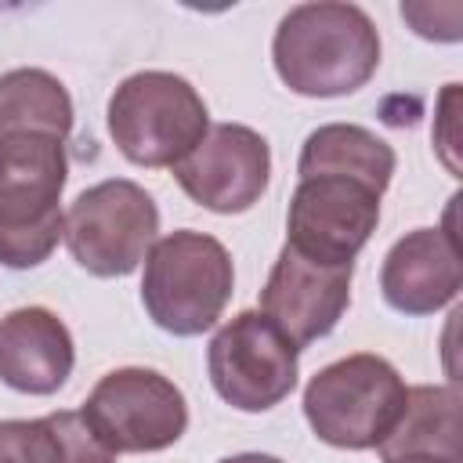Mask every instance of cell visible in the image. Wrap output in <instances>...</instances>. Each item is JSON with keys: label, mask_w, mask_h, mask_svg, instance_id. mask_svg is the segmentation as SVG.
Segmentation results:
<instances>
[{"label": "cell", "mask_w": 463, "mask_h": 463, "mask_svg": "<svg viewBox=\"0 0 463 463\" xmlns=\"http://www.w3.org/2000/svg\"><path fill=\"white\" fill-rule=\"evenodd\" d=\"M271 61L293 94L344 98L373 80L380 65V33L358 4H297L275 29Z\"/></svg>", "instance_id": "1"}, {"label": "cell", "mask_w": 463, "mask_h": 463, "mask_svg": "<svg viewBox=\"0 0 463 463\" xmlns=\"http://www.w3.org/2000/svg\"><path fill=\"white\" fill-rule=\"evenodd\" d=\"M65 141L40 130L0 134V264L25 271L43 264L65 232L61 188Z\"/></svg>", "instance_id": "2"}, {"label": "cell", "mask_w": 463, "mask_h": 463, "mask_svg": "<svg viewBox=\"0 0 463 463\" xmlns=\"http://www.w3.org/2000/svg\"><path fill=\"white\" fill-rule=\"evenodd\" d=\"M232 286L235 268L224 242L181 228L152 242L141 275V304L163 333L199 336L224 315Z\"/></svg>", "instance_id": "3"}, {"label": "cell", "mask_w": 463, "mask_h": 463, "mask_svg": "<svg viewBox=\"0 0 463 463\" xmlns=\"http://www.w3.org/2000/svg\"><path fill=\"white\" fill-rule=\"evenodd\" d=\"M405 380L380 354H347L304 387V416L318 441L347 452L376 449L405 409Z\"/></svg>", "instance_id": "4"}, {"label": "cell", "mask_w": 463, "mask_h": 463, "mask_svg": "<svg viewBox=\"0 0 463 463\" xmlns=\"http://www.w3.org/2000/svg\"><path fill=\"white\" fill-rule=\"evenodd\" d=\"M109 134L134 166H177L210 130L199 90L174 72L145 69L127 76L109 98Z\"/></svg>", "instance_id": "5"}, {"label": "cell", "mask_w": 463, "mask_h": 463, "mask_svg": "<svg viewBox=\"0 0 463 463\" xmlns=\"http://www.w3.org/2000/svg\"><path fill=\"white\" fill-rule=\"evenodd\" d=\"M159 235L156 199L127 181L109 177L83 188L65 213V246L94 279H123L137 271Z\"/></svg>", "instance_id": "6"}, {"label": "cell", "mask_w": 463, "mask_h": 463, "mask_svg": "<svg viewBox=\"0 0 463 463\" xmlns=\"http://www.w3.org/2000/svg\"><path fill=\"white\" fill-rule=\"evenodd\" d=\"M80 412L116 456L163 452L188 430V402L181 387L141 365L105 373Z\"/></svg>", "instance_id": "7"}, {"label": "cell", "mask_w": 463, "mask_h": 463, "mask_svg": "<svg viewBox=\"0 0 463 463\" xmlns=\"http://www.w3.org/2000/svg\"><path fill=\"white\" fill-rule=\"evenodd\" d=\"M206 369L213 391L239 412L275 409L300 376L297 347L260 311H239L213 333Z\"/></svg>", "instance_id": "8"}, {"label": "cell", "mask_w": 463, "mask_h": 463, "mask_svg": "<svg viewBox=\"0 0 463 463\" xmlns=\"http://www.w3.org/2000/svg\"><path fill=\"white\" fill-rule=\"evenodd\" d=\"M380 224V192L354 177H300L286 213V246L318 264H354Z\"/></svg>", "instance_id": "9"}, {"label": "cell", "mask_w": 463, "mask_h": 463, "mask_svg": "<svg viewBox=\"0 0 463 463\" xmlns=\"http://www.w3.org/2000/svg\"><path fill=\"white\" fill-rule=\"evenodd\" d=\"M170 170L195 206L213 213H246L268 192L271 148L253 127L217 123Z\"/></svg>", "instance_id": "10"}, {"label": "cell", "mask_w": 463, "mask_h": 463, "mask_svg": "<svg viewBox=\"0 0 463 463\" xmlns=\"http://www.w3.org/2000/svg\"><path fill=\"white\" fill-rule=\"evenodd\" d=\"M354 264H318L282 246L260 289V315L300 351L336 329L351 304Z\"/></svg>", "instance_id": "11"}, {"label": "cell", "mask_w": 463, "mask_h": 463, "mask_svg": "<svg viewBox=\"0 0 463 463\" xmlns=\"http://www.w3.org/2000/svg\"><path fill=\"white\" fill-rule=\"evenodd\" d=\"M383 300L398 315H434L452 304L463 289V260L452 232L416 228L405 232L383 257L380 268Z\"/></svg>", "instance_id": "12"}, {"label": "cell", "mask_w": 463, "mask_h": 463, "mask_svg": "<svg viewBox=\"0 0 463 463\" xmlns=\"http://www.w3.org/2000/svg\"><path fill=\"white\" fill-rule=\"evenodd\" d=\"M76 365L69 326L47 307H14L0 318V380L33 398L65 387Z\"/></svg>", "instance_id": "13"}, {"label": "cell", "mask_w": 463, "mask_h": 463, "mask_svg": "<svg viewBox=\"0 0 463 463\" xmlns=\"http://www.w3.org/2000/svg\"><path fill=\"white\" fill-rule=\"evenodd\" d=\"M380 459L459 463V391L452 383L409 387L394 430L376 445Z\"/></svg>", "instance_id": "14"}, {"label": "cell", "mask_w": 463, "mask_h": 463, "mask_svg": "<svg viewBox=\"0 0 463 463\" xmlns=\"http://www.w3.org/2000/svg\"><path fill=\"white\" fill-rule=\"evenodd\" d=\"M0 463H116L80 409L40 420H0Z\"/></svg>", "instance_id": "15"}, {"label": "cell", "mask_w": 463, "mask_h": 463, "mask_svg": "<svg viewBox=\"0 0 463 463\" xmlns=\"http://www.w3.org/2000/svg\"><path fill=\"white\" fill-rule=\"evenodd\" d=\"M297 174L300 177H322V174L354 177L383 195L394 174V148L380 134L358 123H326L307 134L300 159H297Z\"/></svg>", "instance_id": "16"}, {"label": "cell", "mask_w": 463, "mask_h": 463, "mask_svg": "<svg viewBox=\"0 0 463 463\" xmlns=\"http://www.w3.org/2000/svg\"><path fill=\"white\" fill-rule=\"evenodd\" d=\"M18 130H40L61 141L72 130V98L47 69H11L0 76V134Z\"/></svg>", "instance_id": "17"}, {"label": "cell", "mask_w": 463, "mask_h": 463, "mask_svg": "<svg viewBox=\"0 0 463 463\" xmlns=\"http://www.w3.org/2000/svg\"><path fill=\"white\" fill-rule=\"evenodd\" d=\"M217 463H282V459L268 456V452H239V456H228V459H217Z\"/></svg>", "instance_id": "18"}, {"label": "cell", "mask_w": 463, "mask_h": 463, "mask_svg": "<svg viewBox=\"0 0 463 463\" xmlns=\"http://www.w3.org/2000/svg\"><path fill=\"white\" fill-rule=\"evenodd\" d=\"M387 463H441V459H387Z\"/></svg>", "instance_id": "19"}]
</instances>
